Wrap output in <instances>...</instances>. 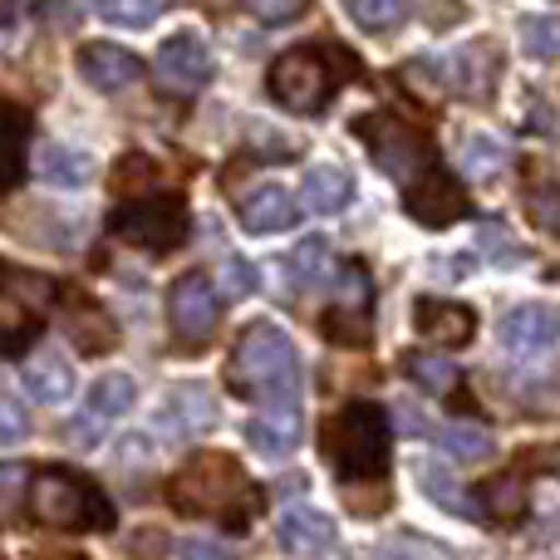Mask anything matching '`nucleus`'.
<instances>
[{
    "mask_svg": "<svg viewBox=\"0 0 560 560\" xmlns=\"http://www.w3.org/2000/svg\"><path fill=\"white\" fill-rule=\"evenodd\" d=\"M349 197H354V177H349V167L339 163H315L305 173V207L319 217H335L349 207Z\"/></svg>",
    "mask_w": 560,
    "mask_h": 560,
    "instance_id": "obj_20",
    "label": "nucleus"
},
{
    "mask_svg": "<svg viewBox=\"0 0 560 560\" xmlns=\"http://www.w3.org/2000/svg\"><path fill=\"white\" fill-rule=\"evenodd\" d=\"M413 325L428 345H447V349L453 345L463 349L477 335V315L467 305H457V300H418Z\"/></svg>",
    "mask_w": 560,
    "mask_h": 560,
    "instance_id": "obj_17",
    "label": "nucleus"
},
{
    "mask_svg": "<svg viewBox=\"0 0 560 560\" xmlns=\"http://www.w3.org/2000/svg\"><path fill=\"white\" fill-rule=\"evenodd\" d=\"M20 138H25V114L0 108V183L20 173Z\"/></svg>",
    "mask_w": 560,
    "mask_h": 560,
    "instance_id": "obj_35",
    "label": "nucleus"
},
{
    "mask_svg": "<svg viewBox=\"0 0 560 560\" xmlns=\"http://www.w3.org/2000/svg\"><path fill=\"white\" fill-rule=\"evenodd\" d=\"M114 232L124 236V242L143 246V252H173V246L187 236V207L177 192L138 197V202H128L114 212Z\"/></svg>",
    "mask_w": 560,
    "mask_h": 560,
    "instance_id": "obj_8",
    "label": "nucleus"
},
{
    "mask_svg": "<svg viewBox=\"0 0 560 560\" xmlns=\"http://www.w3.org/2000/svg\"><path fill=\"white\" fill-rule=\"evenodd\" d=\"M349 15H354L359 30H369V35H388V30H398V20L408 15V0H349Z\"/></svg>",
    "mask_w": 560,
    "mask_h": 560,
    "instance_id": "obj_32",
    "label": "nucleus"
},
{
    "mask_svg": "<svg viewBox=\"0 0 560 560\" xmlns=\"http://www.w3.org/2000/svg\"><path fill=\"white\" fill-rule=\"evenodd\" d=\"M374 560H447V556L438 551L428 536H398V541L388 546V551H378Z\"/></svg>",
    "mask_w": 560,
    "mask_h": 560,
    "instance_id": "obj_40",
    "label": "nucleus"
},
{
    "mask_svg": "<svg viewBox=\"0 0 560 560\" xmlns=\"http://www.w3.org/2000/svg\"><path fill=\"white\" fill-rule=\"evenodd\" d=\"M226 388L261 408H300V359L285 329L271 319L246 325L226 359Z\"/></svg>",
    "mask_w": 560,
    "mask_h": 560,
    "instance_id": "obj_2",
    "label": "nucleus"
},
{
    "mask_svg": "<svg viewBox=\"0 0 560 560\" xmlns=\"http://www.w3.org/2000/svg\"><path fill=\"white\" fill-rule=\"evenodd\" d=\"M25 497H30V477H25V467L0 463V526L15 522V512H20V502H25Z\"/></svg>",
    "mask_w": 560,
    "mask_h": 560,
    "instance_id": "obj_36",
    "label": "nucleus"
},
{
    "mask_svg": "<svg viewBox=\"0 0 560 560\" xmlns=\"http://www.w3.org/2000/svg\"><path fill=\"white\" fill-rule=\"evenodd\" d=\"M153 79L163 94L187 98L212 79V55H207V45L197 35H173V39H163V49L153 55Z\"/></svg>",
    "mask_w": 560,
    "mask_h": 560,
    "instance_id": "obj_12",
    "label": "nucleus"
},
{
    "mask_svg": "<svg viewBox=\"0 0 560 560\" xmlns=\"http://www.w3.org/2000/svg\"><path fill=\"white\" fill-rule=\"evenodd\" d=\"M560 339V310L551 305H516L502 319V345L512 354H541Z\"/></svg>",
    "mask_w": 560,
    "mask_h": 560,
    "instance_id": "obj_16",
    "label": "nucleus"
},
{
    "mask_svg": "<svg viewBox=\"0 0 560 560\" xmlns=\"http://www.w3.org/2000/svg\"><path fill=\"white\" fill-rule=\"evenodd\" d=\"M25 438H30V418H25V408H20L15 398L0 394V447H15V443H25Z\"/></svg>",
    "mask_w": 560,
    "mask_h": 560,
    "instance_id": "obj_39",
    "label": "nucleus"
},
{
    "mask_svg": "<svg viewBox=\"0 0 560 560\" xmlns=\"http://www.w3.org/2000/svg\"><path fill=\"white\" fill-rule=\"evenodd\" d=\"M25 388L30 398H39V404H65L69 394H74V369H69L65 354H55V349H45V354H35L25 364Z\"/></svg>",
    "mask_w": 560,
    "mask_h": 560,
    "instance_id": "obj_21",
    "label": "nucleus"
},
{
    "mask_svg": "<svg viewBox=\"0 0 560 560\" xmlns=\"http://www.w3.org/2000/svg\"><path fill=\"white\" fill-rule=\"evenodd\" d=\"M404 374L433 398H443L457 388V364L443 354H404Z\"/></svg>",
    "mask_w": 560,
    "mask_h": 560,
    "instance_id": "obj_29",
    "label": "nucleus"
},
{
    "mask_svg": "<svg viewBox=\"0 0 560 560\" xmlns=\"http://www.w3.org/2000/svg\"><path fill=\"white\" fill-rule=\"evenodd\" d=\"M133 398H138L133 378H128V374H104L94 388H89V413L118 418V413H128V408H133Z\"/></svg>",
    "mask_w": 560,
    "mask_h": 560,
    "instance_id": "obj_31",
    "label": "nucleus"
},
{
    "mask_svg": "<svg viewBox=\"0 0 560 560\" xmlns=\"http://www.w3.org/2000/svg\"><path fill=\"white\" fill-rule=\"evenodd\" d=\"M246 438H252V447H261V453L285 457L290 447L300 443V408H261V418L246 423Z\"/></svg>",
    "mask_w": 560,
    "mask_h": 560,
    "instance_id": "obj_22",
    "label": "nucleus"
},
{
    "mask_svg": "<svg viewBox=\"0 0 560 560\" xmlns=\"http://www.w3.org/2000/svg\"><path fill=\"white\" fill-rule=\"evenodd\" d=\"M418 487H423V492L433 497V502L443 506V512H453V516H477V506L467 502V492H463V487L453 482V472H447L443 463L423 467V472H418Z\"/></svg>",
    "mask_w": 560,
    "mask_h": 560,
    "instance_id": "obj_30",
    "label": "nucleus"
},
{
    "mask_svg": "<svg viewBox=\"0 0 560 560\" xmlns=\"http://www.w3.org/2000/svg\"><path fill=\"white\" fill-rule=\"evenodd\" d=\"M506 158L512 153H506V143L497 133H472L463 143V173L472 177V183H492V177L506 167Z\"/></svg>",
    "mask_w": 560,
    "mask_h": 560,
    "instance_id": "obj_28",
    "label": "nucleus"
},
{
    "mask_svg": "<svg viewBox=\"0 0 560 560\" xmlns=\"http://www.w3.org/2000/svg\"><path fill=\"white\" fill-rule=\"evenodd\" d=\"M242 226H246L252 236H276V232H285V226H295V197H290L285 187H276V183L256 187V192L242 202Z\"/></svg>",
    "mask_w": 560,
    "mask_h": 560,
    "instance_id": "obj_19",
    "label": "nucleus"
},
{
    "mask_svg": "<svg viewBox=\"0 0 560 560\" xmlns=\"http://www.w3.org/2000/svg\"><path fill=\"white\" fill-rule=\"evenodd\" d=\"M522 202H526V217H532L536 232H546V236L560 242V183L546 173V167H532Z\"/></svg>",
    "mask_w": 560,
    "mask_h": 560,
    "instance_id": "obj_25",
    "label": "nucleus"
},
{
    "mask_svg": "<svg viewBox=\"0 0 560 560\" xmlns=\"http://www.w3.org/2000/svg\"><path fill=\"white\" fill-rule=\"evenodd\" d=\"M94 10L108 25H124V30H143L158 20V0H94Z\"/></svg>",
    "mask_w": 560,
    "mask_h": 560,
    "instance_id": "obj_34",
    "label": "nucleus"
},
{
    "mask_svg": "<svg viewBox=\"0 0 560 560\" xmlns=\"http://www.w3.org/2000/svg\"><path fill=\"white\" fill-rule=\"evenodd\" d=\"M369 329H374V276L364 261H345L335 280V305L325 315V335L359 349L369 345Z\"/></svg>",
    "mask_w": 560,
    "mask_h": 560,
    "instance_id": "obj_9",
    "label": "nucleus"
},
{
    "mask_svg": "<svg viewBox=\"0 0 560 560\" xmlns=\"http://www.w3.org/2000/svg\"><path fill=\"white\" fill-rule=\"evenodd\" d=\"M79 74H84V84L104 89V94H124L143 79V65L124 45H84L79 49Z\"/></svg>",
    "mask_w": 560,
    "mask_h": 560,
    "instance_id": "obj_15",
    "label": "nucleus"
},
{
    "mask_svg": "<svg viewBox=\"0 0 560 560\" xmlns=\"http://www.w3.org/2000/svg\"><path fill=\"white\" fill-rule=\"evenodd\" d=\"M183 560H236V551H226L222 541H207V536H187Z\"/></svg>",
    "mask_w": 560,
    "mask_h": 560,
    "instance_id": "obj_43",
    "label": "nucleus"
},
{
    "mask_svg": "<svg viewBox=\"0 0 560 560\" xmlns=\"http://www.w3.org/2000/svg\"><path fill=\"white\" fill-rule=\"evenodd\" d=\"M10 5H15V0H0V25H5V15H10Z\"/></svg>",
    "mask_w": 560,
    "mask_h": 560,
    "instance_id": "obj_44",
    "label": "nucleus"
},
{
    "mask_svg": "<svg viewBox=\"0 0 560 560\" xmlns=\"http://www.w3.org/2000/svg\"><path fill=\"white\" fill-rule=\"evenodd\" d=\"M138 183H153V163H148V158H138V153L118 158V163H114V187H118V192H128V187H138Z\"/></svg>",
    "mask_w": 560,
    "mask_h": 560,
    "instance_id": "obj_41",
    "label": "nucleus"
},
{
    "mask_svg": "<svg viewBox=\"0 0 560 560\" xmlns=\"http://www.w3.org/2000/svg\"><path fill=\"white\" fill-rule=\"evenodd\" d=\"M35 173L45 177L49 187H89V177H94V163H89L79 148H65V143H45L35 153Z\"/></svg>",
    "mask_w": 560,
    "mask_h": 560,
    "instance_id": "obj_23",
    "label": "nucleus"
},
{
    "mask_svg": "<svg viewBox=\"0 0 560 560\" xmlns=\"http://www.w3.org/2000/svg\"><path fill=\"white\" fill-rule=\"evenodd\" d=\"M428 433L438 438V447H443L447 457H457V463H482V457H492V433L477 423H438L428 428Z\"/></svg>",
    "mask_w": 560,
    "mask_h": 560,
    "instance_id": "obj_27",
    "label": "nucleus"
},
{
    "mask_svg": "<svg viewBox=\"0 0 560 560\" xmlns=\"http://www.w3.org/2000/svg\"><path fill=\"white\" fill-rule=\"evenodd\" d=\"M408 217H413L418 226H453L457 217L472 212V202H467V192L457 187L453 173H443V167H428L423 177H418L413 187H408Z\"/></svg>",
    "mask_w": 560,
    "mask_h": 560,
    "instance_id": "obj_13",
    "label": "nucleus"
},
{
    "mask_svg": "<svg viewBox=\"0 0 560 560\" xmlns=\"http://www.w3.org/2000/svg\"><path fill=\"white\" fill-rule=\"evenodd\" d=\"M246 10H252L261 25H290V20H300L305 15V5L310 0H242Z\"/></svg>",
    "mask_w": 560,
    "mask_h": 560,
    "instance_id": "obj_37",
    "label": "nucleus"
},
{
    "mask_svg": "<svg viewBox=\"0 0 560 560\" xmlns=\"http://www.w3.org/2000/svg\"><path fill=\"white\" fill-rule=\"evenodd\" d=\"M418 15H423L433 30H443L463 15V0H418Z\"/></svg>",
    "mask_w": 560,
    "mask_h": 560,
    "instance_id": "obj_42",
    "label": "nucleus"
},
{
    "mask_svg": "<svg viewBox=\"0 0 560 560\" xmlns=\"http://www.w3.org/2000/svg\"><path fill=\"white\" fill-rule=\"evenodd\" d=\"M59 300V285L39 271H20V266H0V359L20 354L30 339L39 335L49 305Z\"/></svg>",
    "mask_w": 560,
    "mask_h": 560,
    "instance_id": "obj_6",
    "label": "nucleus"
},
{
    "mask_svg": "<svg viewBox=\"0 0 560 560\" xmlns=\"http://www.w3.org/2000/svg\"><path fill=\"white\" fill-rule=\"evenodd\" d=\"M252 290H256L252 261H242V256H226V261H222V295L226 300H246Z\"/></svg>",
    "mask_w": 560,
    "mask_h": 560,
    "instance_id": "obj_38",
    "label": "nucleus"
},
{
    "mask_svg": "<svg viewBox=\"0 0 560 560\" xmlns=\"http://www.w3.org/2000/svg\"><path fill=\"white\" fill-rule=\"evenodd\" d=\"M276 541H280V551H285V556L319 560V556H329V546H335V522H329V516H319L315 506L295 502V506H285V512H280Z\"/></svg>",
    "mask_w": 560,
    "mask_h": 560,
    "instance_id": "obj_14",
    "label": "nucleus"
},
{
    "mask_svg": "<svg viewBox=\"0 0 560 560\" xmlns=\"http://www.w3.org/2000/svg\"><path fill=\"white\" fill-rule=\"evenodd\" d=\"M167 319H173V335L183 349H207L217 335V319H222V300L207 271H187L167 295Z\"/></svg>",
    "mask_w": 560,
    "mask_h": 560,
    "instance_id": "obj_10",
    "label": "nucleus"
},
{
    "mask_svg": "<svg viewBox=\"0 0 560 560\" xmlns=\"http://www.w3.org/2000/svg\"><path fill=\"white\" fill-rule=\"evenodd\" d=\"M354 133L364 138L369 158L378 163V173H388L394 183L413 187L418 177L433 167V148H428V138L418 133L413 124H404L398 114H364L354 118Z\"/></svg>",
    "mask_w": 560,
    "mask_h": 560,
    "instance_id": "obj_7",
    "label": "nucleus"
},
{
    "mask_svg": "<svg viewBox=\"0 0 560 560\" xmlns=\"http://www.w3.org/2000/svg\"><path fill=\"white\" fill-rule=\"evenodd\" d=\"M271 94L290 114H319L329 98V65L319 49H290L271 65Z\"/></svg>",
    "mask_w": 560,
    "mask_h": 560,
    "instance_id": "obj_11",
    "label": "nucleus"
},
{
    "mask_svg": "<svg viewBox=\"0 0 560 560\" xmlns=\"http://www.w3.org/2000/svg\"><path fill=\"white\" fill-rule=\"evenodd\" d=\"M482 516H492V522L502 526H516L526 516V467H512V472H502L497 482H487L482 492Z\"/></svg>",
    "mask_w": 560,
    "mask_h": 560,
    "instance_id": "obj_24",
    "label": "nucleus"
},
{
    "mask_svg": "<svg viewBox=\"0 0 560 560\" xmlns=\"http://www.w3.org/2000/svg\"><path fill=\"white\" fill-rule=\"evenodd\" d=\"M65 335L79 354H108L118 345V329L114 319L104 315V305H94L89 295H69L65 305Z\"/></svg>",
    "mask_w": 560,
    "mask_h": 560,
    "instance_id": "obj_18",
    "label": "nucleus"
},
{
    "mask_svg": "<svg viewBox=\"0 0 560 560\" xmlns=\"http://www.w3.org/2000/svg\"><path fill=\"white\" fill-rule=\"evenodd\" d=\"M497 79H502V49L492 39H472V45L447 49V55L423 59V65H404V84L428 89V98L453 94L467 104H487Z\"/></svg>",
    "mask_w": 560,
    "mask_h": 560,
    "instance_id": "obj_5",
    "label": "nucleus"
},
{
    "mask_svg": "<svg viewBox=\"0 0 560 560\" xmlns=\"http://www.w3.org/2000/svg\"><path fill=\"white\" fill-rule=\"evenodd\" d=\"M167 502L183 516H212V522L242 532L261 512V487L246 477V467L232 453H197L167 482Z\"/></svg>",
    "mask_w": 560,
    "mask_h": 560,
    "instance_id": "obj_1",
    "label": "nucleus"
},
{
    "mask_svg": "<svg viewBox=\"0 0 560 560\" xmlns=\"http://www.w3.org/2000/svg\"><path fill=\"white\" fill-rule=\"evenodd\" d=\"M329 271H335V252H329L325 236H305V242L285 256V280L295 290H315Z\"/></svg>",
    "mask_w": 560,
    "mask_h": 560,
    "instance_id": "obj_26",
    "label": "nucleus"
},
{
    "mask_svg": "<svg viewBox=\"0 0 560 560\" xmlns=\"http://www.w3.org/2000/svg\"><path fill=\"white\" fill-rule=\"evenodd\" d=\"M30 516L55 532H108L114 526V506L104 502L89 477L69 472V467H39L30 472Z\"/></svg>",
    "mask_w": 560,
    "mask_h": 560,
    "instance_id": "obj_4",
    "label": "nucleus"
},
{
    "mask_svg": "<svg viewBox=\"0 0 560 560\" xmlns=\"http://www.w3.org/2000/svg\"><path fill=\"white\" fill-rule=\"evenodd\" d=\"M522 45L532 59H560V15L522 20Z\"/></svg>",
    "mask_w": 560,
    "mask_h": 560,
    "instance_id": "obj_33",
    "label": "nucleus"
},
{
    "mask_svg": "<svg viewBox=\"0 0 560 560\" xmlns=\"http://www.w3.org/2000/svg\"><path fill=\"white\" fill-rule=\"evenodd\" d=\"M388 413L378 404H345L325 423V453L339 482H378L388 467Z\"/></svg>",
    "mask_w": 560,
    "mask_h": 560,
    "instance_id": "obj_3",
    "label": "nucleus"
}]
</instances>
